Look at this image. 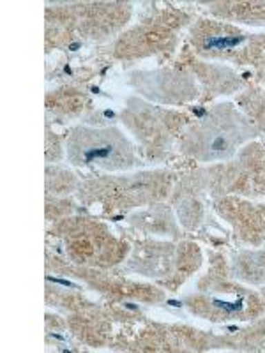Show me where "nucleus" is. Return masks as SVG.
<instances>
[{
  "instance_id": "f03ea898",
  "label": "nucleus",
  "mask_w": 265,
  "mask_h": 353,
  "mask_svg": "<svg viewBox=\"0 0 265 353\" xmlns=\"http://www.w3.org/2000/svg\"><path fill=\"white\" fill-rule=\"evenodd\" d=\"M248 137L244 122L233 117H214L207 121L198 134V143L195 154L200 159H221L228 157L239 143Z\"/></svg>"
},
{
  "instance_id": "f257e3e1",
  "label": "nucleus",
  "mask_w": 265,
  "mask_h": 353,
  "mask_svg": "<svg viewBox=\"0 0 265 353\" xmlns=\"http://www.w3.org/2000/svg\"><path fill=\"white\" fill-rule=\"evenodd\" d=\"M68 152L78 166L121 170L132 165V150L117 129H78L69 140Z\"/></svg>"
}]
</instances>
